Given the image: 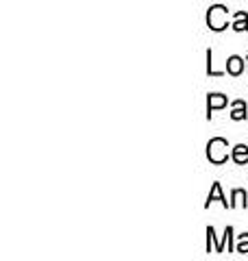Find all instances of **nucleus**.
Segmentation results:
<instances>
[{"instance_id":"nucleus-12","label":"nucleus","mask_w":248,"mask_h":261,"mask_svg":"<svg viewBox=\"0 0 248 261\" xmlns=\"http://www.w3.org/2000/svg\"><path fill=\"white\" fill-rule=\"evenodd\" d=\"M246 63H248V55H246Z\"/></svg>"},{"instance_id":"nucleus-7","label":"nucleus","mask_w":248,"mask_h":261,"mask_svg":"<svg viewBox=\"0 0 248 261\" xmlns=\"http://www.w3.org/2000/svg\"><path fill=\"white\" fill-rule=\"evenodd\" d=\"M231 118H233L235 122L248 118V109H246V102H244V100H235V102H233V111H231Z\"/></svg>"},{"instance_id":"nucleus-4","label":"nucleus","mask_w":248,"mask_h":261,"mask_svg":"<svg viewBox=\"0 0 248 261\" xmlns=\"http://www.w3.org/2000/svg\"><path fill=\"white\" fill-rule=\"evenodd\" d=\"M222 202L225 207H229L231 209V202H227V198L222 196V185L220 183H213V187H211V192H209V196H207V202H205V207H209L211 202Z\"/></svg>"},{"instance_id":"nucleus-5","label":"nucleus","mask_w":248,"mask_h":261,"mask_svg":"<svg viewBox=\"0 0 248 261\" xmlns=\"http://www.w3.org/2000/svg\"><path fill=\"white\" fill-rule=\"evenodd\" d=\"M227 72L231 76H239L244 72V59L242 57H237V55H233V57H229L227 59Z\"/></svg>"},{"instance_id":"nucleus-6","label":"nucleus","mask_w":248,"mask_h":261,"mask_svg":"<svg viewBox=\"0 0 248 261\" xmlns=\"http://www.w3.org/2000/svg\"><path fill=\"white\" fill-rule=\"evenodd\" d=\"M231 159H233L237 166H246V163H248V146L237 144L233 148V152H231Z\"/></svg>"},{"instance_id":"nucleus-10","label":"nucleus","mask_w":248,"mask_h":261,"mask_svg":"<svg viewBox=\"0 0 248 261\" xmlns=\"http://www.w3.org/2000/svg\"><path fill=\"white\" fill-rule=\"evenodd\" d=\"M235 252H242V255H246V252H248V233L239 235L237 246H235Z\"/></svg>"},{"instance_id":"nucleus-2","label":"nucleus","mask_w":248,"mask_h":261,"mask_svg":"<svg viewBox=\"0 0 248 261\" xmlns=\"http://www.w3.org/2000/svg\"><path fill=\"white\" fill-rule=\"evenodd\" d=\"M207 27L211 31H225L229 27V9L222 5H213L207 13Z\"/></svg>"},{"instance_id":"nucleus-3","label":"nucleus","mask_w":248,"mask_h":261,"mask_svg":"<svg viewBox=\"0 0 248 261\" xmlns=\"http://www.w3.org/2000/svg\"><path fill=\"white\" fill-rule=\"evenodd\" d=\"M227 96H222V94H209V100H207V118L211 120V113L216 111V109H222V107H227Z\"/></svg>"},{"instance_id":"nucleus-8","label":"nucleus","mask_w":248,"mask_h":261,"mask_svg":"<svg viewBox=\"0 0 248 261\" xmlns=\"http://www.w3.org/2000/svg\"><path fill=\"white\" fill-rule=\"evenodd\" d=\"M231 198H233V200H231V209H233V207H246V205H248V202H246L248 196H246L244 190H233Z\"/></svg>"},{"instance_id":"nucleus-11","label":"nucleus","mask_w":248,"mask_h":261,"mask_svg":"<svg viewBox=\"0 0 248 261\" xmlns=\"http://www.w3.org/2000/svg\"><path fill=\"white\" fill-rule=\"evenodd\" d=\"M207 74H209V76H222V74H225V72H218V70H213L211 50H207Z\"/></svg>"},{"instance_id":"nucleus-1","label":"nucleus","mask_w":248,"mask_h":261,"mask_svg":"<svg viewBox=\"0 0 248 261\" xmlns=\"http://www.w3.org/2000/svg\"><path fill=\"white\" fill-rule=\"evenodd\" d=\"M227 148H229V142L225 137H213V140H209V144H207V159L211 163H216V166H220V163H225L229 159Z\"/></svg>"},{"instance_id":"nucleus-9","label":"nucleus","mask_w":248,"mask_h":261,"mask_svg":"<svg viewBox=\"0 0 248 261\" xmlns=\"http://www.w3.org/2000/svg\"><path fill=\"white\" fill-rule=\"evenodd\" d=\"M235 31H248V13L246 11H237L235 13V22L231 24Z\"/></svg>"}]
</instances>
